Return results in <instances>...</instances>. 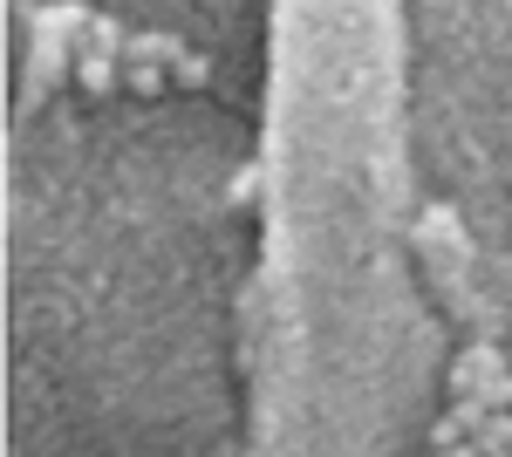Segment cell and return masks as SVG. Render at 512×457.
<instances>
[{"label": "cell", "mask_w": 512, "mask_h": 457, "mask_svg": "<svg viewBox=\"0 0 512 457\" xmlns=\"http://www.w3.org/2000/svg\"><path fill=\"white\" fill-rule=\"evenodd\" d=\"M185 55H192V48H185L178 35H164V28H130L123 69H164V76H171V69H178Z\"/></svg>", "instance_id": "cell-2"}, {"label": "cell", "mask_w": 512, "mask_h": 457, "mask_svg": "<svg viewBox=\"0 0 512 457\" xmlns=\"http://www.w3.org/2000/svg\"><path fill=\"white\" fill-rule=\"evenodd\" d=\"M123 48H130V28L110 21V14H89V28H82L76 55H96V62H123Z\"/></svg>", "instance_id": "cell-3"}, {"label": "cell", "mask_w": 512, "mask_h": 457, "mask_svg": "<svg viewBox=\"0 0 512 457\" xmlns=\"http://www.w3.org/2000/svg\"><path fill=\"white\" fill-rule=\"evenodd\" d=\"M164 82H171L164 69H123V89H137V96H158Z\"/></svg>", "instance_id": "cell-7"}, {"label": "cell", "mask_w": 512, "mask_h": 457, "mask_svg": "<svg viewBox=\"0 0 512 457\" xmlns=\"http://www.w3.org/2000/svg\"><path fill=\"white\" fill-rule=\"evenodd\" d=\"M499 376H512L506 348H499V342H472L458 362H451V403H458V396H478L485 382H499Z\"/></svg>", "instance_id": "cell-1"}, {"label": "cell", "mask_w": 512, "mask_h": 457, "mask_svg": "<svg viewBox=\"0 0 512 457\" xmlns=\"http://www.w3.org/2000/svg\"><path fill=\"white\" fill-rule=\"evenodd\" d=\"M76 76L89 96H110V89H123V69L117 62H96V55H76Z\"/></svg>", "instance_id": "cell-4"}, {"label": "cell", "mask_w": 512, "mask_h": 457, "mask_svg": "<svg viewBox=\"0 0 512 457\" xmlns=\"http://www.w3.org/2000/svg\"><path fill=\"white\" fill-rule=\"evenodd\" d=\"M28 76H35V89H55V76H62V41L35 35V62H28Z\"/></svg>", "instance_id": "cell-5"}, {"label": "cell", "mask_w": 512, "mask_h": 457, "mask_svg": "<svg viewBox=\"0 0 512 457\" xmlns=\"http://www.w3.org/2000/svg\"><path fill=\"white\" fill-rule=\"evenodd\" d=\"M205 76H212V62H205V55H185V62H178V69H171V82H178V89H205Z\"/></svg>", "instance_id": "cell-6"}, {"label": "cell", "mask_w": 512, "mask_h": 457, "mask_svg": "<svg viewBox=\"0 0 512 457\" xmlns=\"http://www.w3.org/2000/svg\"><path fill=\"white\" fill-rule=\"evenodd\" d=\"M424 457H465V451H424Z\"/></svg>", "instance_id": "cell-8"}]
</instances>
